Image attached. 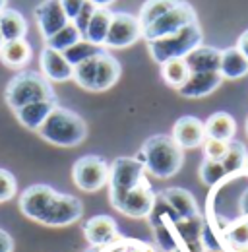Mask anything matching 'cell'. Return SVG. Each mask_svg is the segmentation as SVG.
I'll list each match as a JSON object with an SVG mask.
<instances>
[{"instance_id":"obj_46","label":"cell","mask_w":248,"mask_h":252,"mask_svg":"<svg viewBox=\"0 0 248 252\" xmlns=\"http://www.w3.org/2000/svg\"><path fill=\"white\" fill-rule=\"evenodd\" d=\"M123 252H128V239H126V247H124V251Z\"/></svg>"},{"instance_id":"obj_36","label":"cell","mask_w":248,"mask_h":252,"mask_svg":"<svg viewBox=\"0 0 248 252\" xmlns=\"http://www.w3.org/2000/svg\"><path fill=\"white\" fill-rule=\"evenodd\" d=\"M62 4V10L66 14V18L70 22H74V18L78 16V12L82 10V6L86 4V0H61Z\"/></svg>"},{"instance_id":"obj_12","label":"cell","mask_w":248,"mask_h":252,"mask_svg":"<svg viewBox=\"0 0 248 252\" xmlns=\"http://www.w3.org/2000/svg\"><path fill=\"white\" fill-rule=\"evenodd\" d=\"M33 16H35L37 28L43 35V39L53 37L57 32H61L66 24H70V20L66 18L64 10H62L61 0H43L35 8Z\"/></svg>"},{"instance_id":"obj_2","label":"cell","mask_w":248,"mask_h":252,"mask_svg":"<svg viewBox=\"0 0 248 252\" xmlns=\"http://www.w3.org/2000/svg\"><path fill=\"white\" fill-rule=\"evenodd\" d=\"M136 159L144 165L150 175L165 181L181 171L185 161V150L169 134H155L144 142Z\"/></svg>"},{"instance_id":"obj_42","label":"cell","mask_w":248,"mask_h":252,"mask_svg":"<svg viewBox=\"0 0 248 252\" xmlns=\"http://www.w3.org/2000/svg\"><path fill=\"white\" fill-rule=\"evenodd\" d=\"M8 8V0H0V12Z\"/></svg>"},{"instance_id":"obj_39","label":"cell","mask_w":248,"mask_h":252,"mask_svg":"<svg viewBox=\"0 0 248 252\" xmlns=\"http://www.w3.org/2000/svg\"><path fill=\"white\" fill-rule=\"evenodd\" d=\"M239 214L243 220H248V189L239 198Z\"/></svg>"},{"instance_id":"obj_40","label":"cell","mask_w":248,"mask_h":252,"mask_svg":"<svg viewBox=\"0 0 248 252\" xmlns=\"http://www.w3.org/2000/svg\"><path fill=\"white\" fill-rule=\"evenodd\" d=\"M237 49L248 59V30L241 33V37H239V41H237Z\"/></svg>"},{"instance_id":"obj_5","label":"cell","mask_w":248,"mask_h":252,"mask_svg":"<svg viewBox=\"0 0 248 252\" xmlns=\"http://www.w3.org/2000/svg\"><path fill=\"white\" fill-rule=\"evenodd\" d=\"M204 41V33L200 24H192L179 33L161 37L148 43V51L152 55L155 63L161 64L167 61H175V59H185L188 53H192L196 47H200Z\"/></svg>"},{"instance_id":"obj_13","label":"cell","mask_w":248,"mask_h":252,"mask_svg":"<svg viewBox=\"0 0 248 252\" xmlns=\"http://www.w3.org/2000/svg\"><path fill=\"white\" fill-rule=\"evenodd\" d=\"M171 138L183 148V150H196L200 146H204L206 142V125L192 115H185L181 117L175 125H173V132Z\"/></svg>"},{"instance_id":"obj_10","label":"cell","mask_w":248,"mask_h":252,"mask_svg":"<svg viewBox=\"0 0 248 252\" xmlns=\"http://www.w3.org/2000/svg\"><path fill=\"white\" fill-rule=\"evenodd\" d=\"M142 39V26L138 16L128 12H113V22L105 39V49H126Z\"/></svg>"},{"instance_id":"obj_49","label":"cell","mask_w":248,"mask_h":252,"mask_svg":"<svg viewBox=\"0 0 248 252\" xmlns=\"http://www.w3.org/2000/svg\"><path fill=\"white\" fill-rule=\"evenodd\" d=\"M247 134H248V119H247Z\"/></svg>"},{"instance_id":"obj_16","label":"cell","mask_w":248,"mask_h":252,"mask_svg":"<svg viewBox=\"0 0 248 252\" xmlns=\"http://www.w3.org/2000/svg\"><path fill=\"white\" fill-rule=\"evenodd\" d=\"M121 72H123L121 63L109 51H101L99 57H97V70H95L93 92H107V90H111L119 82Z\"/></svg>"},{"instance_id":"obj_34","label":"cell","mask_w":248,"mask_h":252,"mask_svg":"<svg viewBox=\"0 0 248 252\" xmlns=\"http://www.w3.org/2000/svg\"><path fill=\"white\" fill-rule=\"evenodd\" d=\"M227 239L231 241L233 247H247L248 245V221L241 220L235 221L229 231H227Z\"/></svg>"},{"instance_id":"obj_45","label":"cell","mask_w":248,"mask_h":252,"mask_svg":"<svg viewBox=\"0 0 248 252\" xmlns=\"http://www.w3.org/2000/svg\"><path fill=\"white\" fill-rule=\"evenodd\" d=\"M245 169L248 171V154H247V161H245Z\"/></svg>"},{"instance_id":"obj_1","label":"cell","mask_w":248,"mask_h":252,"mask_svg":"<svg viewBox=\"0 0 248 252\" xmlns=\"http://www.w3.org/2000/svg\"><path fill=\"white\" fill-rule=\"evenodd\" d=\"M20 212L45 227H68L84 216V204L49 185H31L20 194Z\"/></svg>"},{"instance_id":"obj_8","label":"cell","mask_w":248,"mask_h":252,"mask_svg":"<svg viewBox=\"0 0 248 252\" xmlns=\"http://www.w3.org/2000/svg\"><path fill=\"white\" fill-rule=\"evenodd\" d=\"M192 24H198V16H196L194 8L186 0H183L177 8H173L171 12H167L163 18H159L152 26L144 28L142 30V39L146 43H150V41H155V39H161V37L179 33L181 30H185V28L192 26Z\"/></svg>"},{"instance_id":"obj_17","label":"cell","mask_w":248,"mask_h":252,"mask_svg":"<svg viewBox=\"0 0 248 252\" xmlns=\"http://www.w3.org/2000/svg\"><path fill=\"white\" fill-rule=\"evenodd\" d=\"M33 49L26 39H16V41H6L0 47V63L6 68L12 70H26V66L31 63Z\"/></svg>"},{"instance_id":"obj_4","label":"cell","mask_w":248,"mask_h":252,"mask_svg":"<svg viewBox=\"0 0 248 252\" xmlns=\"http://www.w3.org/2000/svg\"><path fill=\"white\" fill-rule=\"evenodd\" d=\"M4 99L12 111H18L37 101H55L57 94L51 82L35 70H20L6 86Z\"/></svg>"},{"instance_id":"obj_29","label":"cell","mask_w":248,"mask_h":252,"mask_svg":"<svg viewBox=\"0 0 248 252\" xmlns=\"http://www.w3.org/2000/svg\"><path fill=\"white\" fill-rule=\"evenodd\" d=\"M247 154L248 152H247V148H245V144H241V142H237V140H231V142H229L227 156L221 161L223 167H225L227 177H231V175H235V173H239V171L245 169Z\"/></svg>"},{"instance_id":"obj_28","label":"cell","mask_w":248,"mask_h":252,"mask_svg":"<svg viewBox=\"0 0 248 252\" xmlns=\"http://www.w3.org/2000/svg\"><path fill=\"white\" fill-rule=\"evenodd\" d=\"M82 39H84V35L78 32V28L70 22V24H66L62 28L61 32L55 33L53 37L45 39V47H49L53 51H59V53H64V51H68L72 45H76Z\"/></svg>"},{"instance_id":"obj_24","label":"cell","mask_w":248,"mask_h":252,"mask_svg":"<svg viewBox=\"0 0 248 252\" xmlns=\"http://www.w3.org/2000/svg\"><path fill=\"white\" fill-rule=\"evenodd\" d=\"M111 22H113V10L111 8H97L88 30L84 33V39L97 45V47H103L109 28H111Z\"/></svg>"},{"instance_id":"obj_11","label":"cell","mask_w":248,"mask_h":252,"mask_svg":"<svg viewBox=\"0 0 248 252\" xmlns=\"http://www.w3.org/2000/svg\"><path fill=\"white\" fill-rule=\"evenodd\" d=\"M82 229H84V237L90 243V247H97V249L109 247L123 239V235L119 231V223L115 221V218L105 216V214L90 218L84 223Z\"/></svg>"},{"instance_id":"obj_14","label":"cell","mask_w":248,"mask_h":252,"mask_svg":"<svg viewBox=\"0 0 248 252\" xmlns=\"http://www.w3.org/2000/svg\"><path fill=\"white\" fill-rule=\"evenodd\" d=\"M39 64H41V74L51 84H64V82H70L74 78L72 64L64 59L62 53L53 51L49 47H43L41 57H39Z\"/></svg>"},{"instance_id":"obj_6","label":"cell","mask_w":248,"mask_h":252,"mask_svg":"<svg viewBox=\"0 0 248 252\" xmlns=\"http://www.w3.org/2000/svg\"><path fill=\"white\" fill-rule=\"evenodd\" d=\"M111 163L101 156H84L72 165V181L82 192H99L109 185Z\"/></svg>"},{"instance_id":"obj_47","label":"cell","mask_w":248,"mask_h":252,"mask_svg":"<svg viewBox=\"0 0 248 252\" xmlns=\"http://www.w3.org/2000/svg\"><path fill=\"white\" fill-rule=\"evenodd\" d=\"M171 252H185L183 249H177V251H171Z\"/></svg>"},{"instance_id":"obj_48","label":"cell","mask_w":248,"mask_h":252,"mask_svg":"<svg viewBox=\"0 0 248 252\" xmlns=\"http://www.w3.org/2000/svg\"><path fill=\"white\" fill-rule=\"evenodd\" d=\"M2 43H4V39H2V35H0V47H2Z\"/></svg>"},{"instance_id":"obj_23","label":"cell","mask_w":248,"mask_h":252,"mask_svg":"<svg viewBox=\"0 0 248 252\" xmlns=\"http://www.w3.org/2000/svg\"><path fill=\"white\" fill-rule=\"evenodd\" d=\"M204 125H206V136L214 140H221V142H231L237 132L235 119L225 111L214 113Z\"/></svg>"},{"instance_id":"obj_38","label":"cell","mask_w":248,"mask_h":252,"mask_svg":"<svg viewBox=\"0 0 248 252\" xmlns=\"http://www.w3.org/2000/svg\"><path fill=\"white\" fill-rule=\"evenodd\" d=\"M14 251V239L8 231L0 229V252H12Z\"/></svg>"},{"instance_id":"obj_7","label":"cell","mask_w":248,"mask_h":252,"mask_svg":"<svg viewBox=\"0 0 248 252\" xmlns=\"http://www.w3.org/2000/svg\"><path fill=\"white\" fill-rule=\"evenodd\" d=\"M109 202L111 206L121 212L126 218H132V220H142L152 214V208H154L155 202V190L152 189L150 181L144 179L138 187H134L128 192L123 194H117V196H109Z\"/></svg>"},{"instance_id":"obj_20","label":"cell","mask_w":248,"mask_h":252,"mask_svg":"<svg viewBox=\"0 0 248 252\" xmlns=\"http://www.w3.org/2000/svg\"><path fill=\"white\" fill-rule=\"evenodd\" d=\"M219 74L223 80H239L248 74V59L237 49L229 47L221 51V64H219Z\"/></svg>"},{"instance_id":"obj_3","label":"cell","mask_w":248,"mask_h":252,"mask_svg":"<svg viewBox=\"0 0 248 252\" xmlns=\"http://www.w3.org/2000/svg\"><path fill=\"white\" fill-rule=\"evenodd\" d=\"M37 134L53 146L76 148L86 140L88 125L78 113L57 105L53 113L47 117V121L43 123V126L37 130Z\"/></svg>"},{"instance_id":"obj_30","label":"cell","mask_w":248,"mask_h":252,"mask_svg":"<svg viewBox=\"0 0 248 252\" xmlns=\"http://www.w3.org/2000/svg\"><path fill=\"white\" fill-rule=\"evenodd\" d=\"M103 51V47H97V45H93L90 41H86V39H82V41H78L76 45H72L68 51H64L62 55H64V59L68 61V63L72 64V68H76L78 64L86 63V61H90L93 59L95 55H99Z\"/></svg>"},{"instance_id":"obj_19","label":"cell","mask_w":248,"mask_h":252,"mask_svg":"<svg viewBox=\"0 0 248 252\" xmlns=\"http://www.w3.org/2000/svg\"><path fill=\"white\" fill-rule=\"evenodd\" d=\"M185 63L192 72H219L221 51L210 45H200L185 57Z\"/></svg>"},{"instance_id":"obj_25","label":"cell","mask_w":248,"mask_h":252,"mask_svg":"<svg viewBox=\"0 0 248 252\" xmlns=\"http://www.w3.org/2000/svg\"><path fill=\"white\" fill-rule=\"evenodd\" d=\"M181 2L183 0H146L144 6L140 8V14H138V20H140L142 30L148 28V26H152L159 18H163L167 12H171L173 8H177Z\"/></svg>"},{"instance_id":"obj_21","label":"cell","mask_w":248,"mask_h":252,"mask_svg":"<svg viewBox=\"0 0 248 252\" xmlns=\"http://www.w3.org/2000/svg\"><path fill=\"white\" fill-rule=\"evenodd\" d=\"M161 192H163L165 200L171 204V208L177 212V216H179L181 220L194 218V216L200 214L196 198L192 196V192H188L186 189L173 187V189H165V190H161Z\"/></svg>"},{"instance_id":"obj_26","label":"cell","mask_w":248,"mask_h":252,"mask_svg":"<svg viewBox=\"0 0 248 252\" xmlns=\"http://www.w3.org/2000/svg\"><path fill=\"white\" fill-rule=\"evenodd\" d=\"M161 78L169 88H175L179 92L190 78V70L186 66L185 59H175L161 64Z\"/></svg>"},{"instance_id":"obj_35","label":"cell","mask_w":248,"mask_h":252,"mask_svg":"<svg viewBox=\"0 0 248 252\" xmlns=\"http://www.w3.org/2000/svg\"><path fill=\"white\" fill-rule=\"evenodd\" d=\"M95 10H97V8L93 6L92 2H90V0H86V4L82 6V10H80V12H78V16L74 18V22H72V24L78 28V32L82 33V35H84L86 30H88V26H90V22H92Z\"/></svg>"},{"instance_id":"obj_18","label":"cell","mask_w":248,"mask_h":252,"mask_svg":"<svg viewBox=\"0 0 248 252\" xmlns=\"http://www.w3.org/2000/svg\"><path fill=\"white\" fill-rule=\"evenodd\" d=\"M57 105H59L57 99L55 101H37V103H30V105L14 111V115H16L18 123L24 126V128L37 132L43 126V123L47 121V117L53 113V109Z\"/></svg>"},{"instance_id":"obj_43","label":"cell","mask_w":248,"mask_h":252,"mask_svg":"<svg viewBox=\"0 0 248 252\" xmlns=\"http://www.w3.org/2000/svg\"><path fill=\"white\" fill-rule=\"evenodd\" d=\"M235 252H248V245L247 247H235Z\"/></svg>"},{"instance_id":"obj_33","label":"cell","mask_w":248,"mask_h":252,"mask_svg":"<svg viewBox=\"0 0 248 252\" xmlns=\"http://www.w3.org/2000/svg\"><path fill=\"white\" fill-rule=\"evenodd\" d=\"M204 159H212V161H223L229 150V142H221L214 138H206L204 142Z\"/></svg>"},{"instance_id":"obj_50","label":"cell","mask_w":248,"mask_h":252,"mask_svg":"<svg viewBox=\"0 0 248 252\" xmlns=\"http://www.w3.org/2000/svg\"><path fill=\"white\" fill-rule=\"evenodd\" d=\"M247 221H248V220H247Z\"/></svg>"},{"instance_id":"obj_31","label":"cell","mask_w":248,"mask_h":252,"mask_svg":"<svg viewBox=\"0 0 248 252\" xmlns=\"http://www.w3.org/2000/svg\"><path fill=\"white\" fill-rule=\"evenodd\" d=\"M227 177L225 167L221 161H212V159H204L200 165V181L206 187H217L223 179Z\"/></svg>"},{"instance_id":"obj_37","label":"cell","mask_w":248,"mask_h":252,"mask_svg":"<svg viewBox=\"0 0 248 252\" xmlns=\"http://www.w3.org/2000/svg\"><path fill=\"white\" fill-rule=\"evenodd\" d=\"M128 252H155L152 245L136 239H128Z\"/></svg>"},{"instance_id":"obj_15","label":"cell","mask_w":248,"mask_h":252,"mask_svg":"<svg viewBox=\"0 0 248 252\" xmlns=\"http://www.w3.org/2000/svg\"><path fill=\"white\" fill-rule=\"evenodd\" d=\"M223 76L219 72H192L186 84L179 90V95L186 99H202L214 94L221 86Z\"/></svg>"},{"instance_id":"obj_41","label":"cell","mask_w":248,"mask_h":252,"mask_svg":"<svg viewBox=\"0 0 248 252\" xmlns=\"http://www.w3.org/2000/svg\"><path fill=\"white\" fill-rule=\"evenodd\" d=\"M90 2H92L95 8H109L115 0H90Z\"/></svg>"},{"instance_id":"obj_9","label":"cell","mask_w":248,"mask_h":252,"mask_svg":"<svg viewBox=\"0 0 248 252\" xmlns=\"http://www.w3.org/2000/svg\"><path fill=\"white\" fill-rule=\"evenodd\" d=\"M146 179V169L136 158H117L109 171V196H117L138 187Z\"/></svg>"},{"instance_id":"obj_27","label":"cell","mask_w":248,"mask_h":252,"mask_svg":"<svg viewBox=\"0 0 248 252\" xmlns=\"http://www.w3.org/2000/svg\"><path fill=\"white\" fill-rule=\"evenodd\" d=\"M206 221L202 218V214L194 216V218H186V220H179L175 223V233L179 237V241L183 245L188 243H196L202 241V233H204Z\"/></svg>"},{"instance_id":"obj_32","label":"cell","mask_w":248,"mask_h":252,"mask_svg":"<svg viewBox=\"0 0 248 252\" xmlns=\"http://www.w3.org/2000/svg\"><path fill=\"white\" fill-rule=\"evenodd\" d=\"M18 192V181L8 169H0V204L8 202Z\"/></svg>"},{"instance_id":"obj_22","label":"cell","mask_w":248,"mask_h":252,"mask_svg":"<svg viewBox=\"0 0 248 252\" xmlns=\"http://www.w3.org/2000/svg\"><path fill=\"white\" fill-rule=\"evenodd\" d=\"M28 33V22L26 18L14 10V8H6L0 12V35L6 41H16V39H26Z\"/></svg>"},{"instance_id":"obj_44","label":"cell","mask_w":248,"mask_h":252,"mask_svg":"<svg viewBox=\"0 0 248 252\" xmlns=\"http://www.w3.org/2000/svg\"><path fill=\"white\" fill-rule=\"evenodd\" d=\"M97 251H99L97 247H90V249H88V251H86V252H97Z\"/></svg>"}]
</instances>
